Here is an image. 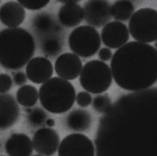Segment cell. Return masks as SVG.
<instances>
[{
  "mask_svg": "<svg viewBox=\"0 0 157 156\" xmlns=\"http://www.w3.org/2000/svg\"><path fill=\"white\" fill-rule=\"evenodd\" d=\"M110 68L116 84L122 89H147L157 82V49L148 44L126 43L115 51Z\"/></svg>",
  "mask_w": 157,
  "mask_h": 156,
  "instance_id": "obj_1",
  "label": "cell"
},
{
  "mask_svg": "<svg viewBox=\"0 0 157 156\" xmlns=\"http://www.w3.org/2000/svg\"><path fill=\"white\" fill-rule=\"evenodd\" d=\"M36 43L33 36L21 27L0 32V64L6 69L22 68L33 57Z\"/></svg>",
  "mask_w": 157,
  "mask_h": 156,
  "instance_id": "obj_2",
  "label": "cell"
},
{
  "mask_svg": "<svg viewBox=\"0 0 157 156\" xmlns=\"http://www.w3.org/2000/svg\"><path fill=\"white\" fill-rule=\"evenodd\" d=\"M38 98L42 106L50 113H64L74 106L76 92L70 82L56 77L43 83L40 88Z\"/></svg>",
  "mask_w": 157,
  "mask_h": 156,
  "instance_id": "obj_3",
  "label": "cell"
},
{
  "mask_svg": "<svg viewBox=\"0 0 157 156\" xmlns=\"http://www.w3.org/2000/svg\"><path fill=\"white\" fill-rule=\"evenodd\" d=\"M113 76L111 68L105 63L94 60L87 62L80 73L79 83L87 92L99 94L111 87Z\"/></svg>",
  "mask_w": 157,
  "mask_h": 156,
  "instance_id": "obj_4",
  "label": "cell"
},
{
  "mask_svg": "<svg viewBox=\"0 0 157 156\" xmlns=\"http://www.w3.org/2000/svg\"><path fill=\"white\" fill-rule=\"evenodd\" d=\"M129 31L131 37L140 43H152L157 39V10L151 8H140L130 18Z\"/></svg>",
  "mask_w": 157,
  "mask_h": 156,
  "instance_id": "obj_5",
  "label": "cell"
},
{
  "mask_svg": "<svg viewBox=\"0 0 157 156\" xmlns=\"http://www.w3.org/2000/svg\"><path fill=\"white\" fill-rule=\"evenodd\" d=\"M68 44L74 54L83 58H89L94 56L100 49L101 39L96 29L90 25H82L71 33Z\"/></svg>",
  "mask_w": 157,
  "mask_h": 156,
  "instance_id": "obj_6",
  "label": "cell"
},
{
  "mask_svg": "<svg viewBox=\"0 0 157 156\" xmlns=\"http://www.w3.org/2000/svg\"><path fill=\"white\" fill-rule=\"evenodd\" d=\"M58 156H95V148L91 140L86 135L72 133L60 142Z\"/></svg>",
  "mask_w": 157,
  "mask_h": 156,
  "instance_id": "obj_7",
  "label": "cell"
},
{
  "mask_svg": "<svg viewBox=\"0 0 157 156\" xmlns=\"http://www.w3.org/2000/svg\"><path fill=\"white\" fill-rule=\"evenodd\" d=\"M31 141L33 149L36 153L41 156H51L58 149L60 138L55 130L44 127L36 131Z\"/></svg>",
  "mask_w": 157,
  "mask_h": 156,
  "instance_id": "obj_8",
  "label": "cell"
},
{
  "mask_svg": "<svg viewBox=\"0 0 157 156\" xmlns=\"http://www.w3.org/2000/svg\"><path fill=\"white\" fill-rule=\"evenodd\" d=\"M129 38L128 29L125 24L118 21L106 24L101 31V38L104 44L112 49H120Z\"/></svg>",
  "mask_w": 157,
  "mask_h": 156,
  "instance_id": "obj_9",
  "label": "cell"
},
{
  "mask_svg": "<svg viewBox=\"0 0 157 156\" xmlns=\"http://www.w3.org/2000/svg\"><path fill=\"white\" fill-rule=\"evenodd\" d=\"M84 18L90 25L101 27L111 18V4L107 1H89L84 4Z\"/></svg>",
  "mask_w": 157,
  "mask_h": 156,
  "instance_id": "obj_10",
  "label": "cell"
},
{
  "mask_svg": "<svg viewBox=\"0 0 157 156\" xmlns=\"http://www.w3.org/2000/svg\"><path fill=\"white\" fill-rule=\"evenodd\" d=\"M82 68L81 58L74 53H66L58 57L54 69L59 78L73 80L77 78Z\"/></svg>",
  "mask_w": 157,
  "mask_h": 156,
  "instance_id": "obj_11",
  "label": "cell"
},
{
  "mask_svg": "<svg viewBox=\"0 0 157 156\" xmlns=\"http://www.w3.org/2000/svg\"><path fill=\"white\" fill-rule=\"evenodd\" d=\"M26 76L32 83L40 84L50 80L53 74V65L48 59L36 57L31 59L27 64Z\"/></svg>",
  "mask_w": 157,
  "mask_h": 156,
  "instance_id": "obj_12",
  "label": "cell"
},
{
  "mask_svg": "<svg viewBox=\"0 0 157 156\" xmlns=\"http://www.w3.org/2000/svg\"><path fill=\"white\" fill-rule=\"evenodd\" d=\"M20 107L14 97L8 94L0 93V130L12 127L18 120Z\"/></svg>",
  "mask_w": 157,
  "mask_h": 156,
  "instance_id": "obj_13",
  "label": "cell"
},
{
  "mask_svg": "<svg viewBox=\"0 0 157 156\" xmlns=\"http://www.w3.org/2000/svg\"><path fill=\"white\" fill-rule=\"evenodd\" d=\"M25 10L16 1H8L0 8V21L8 28L18 27L25 20Z\"/></svg>",
  "mask_w": 157,
  "mask_h": 156,
  "instance_id": "obj_14",
  "label": "cell"
},
{
  "mask_svg": "<svg viewBox=\"0 0 157 156\" xmlns=\"http://www.w3.org/2000/svg\"><path fill=\"white\" fill-rule=\"evenodd\" d=\"M5 149L8 156H31L33 152L31 140L22 133L12 135L6 142Z\"/></svg>",
  "mask_w": 157,
  "mask_h": 156,
  "instance_id": "obj_15",
  "label": "cell"
},
{
  "mask_svg": "<svg viewBox=\"0 0 157 156\" xmlns=\"http://www.w3.org/2000/svg\"><path fill=\"white\" fill-rule=\"evenodd\" d=\"M58 18L65 27H72L78 25L84 19V10L78 3L63 4L59 8Z\"/></svg>",
  "mask_w": 157,
  "mask_h": 156,
  "instance_id": "obj_16",
  "label": "cell"
},
{
  "mask_svg": "<svg viewBox=\"0 0 157 156\" xmlns=\"http://www.w3.org/2000/svg\"><path fill=\"white\" fill-rule=\"evenodd\" d=\"M134 10V6L131 1H118L111 7V15L118 21H125L131 17Z\"/></svg>",
  "mask_w": 157,
  "mask_h": 156,
  "instance_id": "obj_17",
  "label": "cell"
},
{
  "mask_svg": "<svg viewBox=\"0 0 157 156\" xmlns=\"http://www.w3.org/2000/svg\"><path fill=\"white\" fill-rule=\"evenodd\" d=\"M89 114L84 110H75L67 117L68 126L72 130L83 131L90 127L91 119Z\"/></svg>",
  "mask_w": 157,
  "mask_h": 156,
  "instance_id": "obj_18",
  "label": "cell"
},
{
  "mask_svg": "<svg viewBox=\"0 0 157 156\" xmlns=\"http://www.w3.org/2000/svg\"><path fill=\"white\" fill-rule=\"evenodd\" d=\"M38 99V92L35 87L31 85H24L17 92V100L22 106H34Z\"/></svg>",
  "mask_w": 157,
  "mask_h": 156,
  "instance_id": "obj_19",
  "label": "cell"
},
{
  "mask_svg": "<svg viewBox=\"0 0 157 156\" xmlns=\"http://www.w3.org/2000/svg\"><path fill=\"white\" fill-rule=\"evenodd\" d=\"M111 106V101L108 95H98L93 100V107L99 113H105Z\"/></svg>",
  "mask_w": 157,
  "mask_h": 156,
  "instance_id": "obj_20",
  "label": "cell"
},
{
  "mask_svg": "<svg viewBox=\"0 0 157 156\" xmlns=\"http://www.w3.org/2000/svg\"><path fill=\"white\" fill-rule=\"evenodd\" d=\"M28 121L33 127H38L45 122L46 119L45 113L41 108H34L29 111Z\"/></svg>",
  "mask_w": 157,
  "mask_h": 156,
  "instance_id": "obj_21",
  "label": "cell"
},
{
  "mask_svg": "<svg viewBox=\"0 0 157 156\" xmlns=\"http://www.w3.org/2000/svg\"><path fill=\"white\" fill-rule=\"evenodd\" d=\"M50 1L43 0H19L18 2L22 7L29 10L36 11L46 7L49 3Z\"/></svg>",
  "mask_w": 157,
  "mask_h": 156,
  "instance_id": "obj_22",
  "label": "cell"
},
{
  "mask_svg": "<svg viewBox=\"0 0 157 156\" xmlns=\"http://www.w3.org/2000/svg\"><path fill=\"white\" fill-rule=\"evenodd\" d=\"M13 86V80L7 74H0V93L6 94L9 92Z\"/></svg>",
  "mask_w": 157,
  "mask_h": 156,
  "instance_id": "obj_23",
  "label": "cell"
},
{
  "mask_svg": "<svg viewBox=\"0 0 157 156\" xmlns=\"http://www.w3.org/2000/svg\"><path fill=\"white\" fill-rule=\"evenodd\" d=\"M75 100L77 104L81 107L89 106L92 103V96L87 92H80L76 95Z\"/></svg>",
  "mask_w": 157,
  "mask_h": 156,
  "instance_id": "obj_24",
  "label": "cell"
},
{
  "mask_svg": "<svg viewBox=\"0 0 157 156\" xmlns=\"http://www.w3.org/2000/svg\"><path fill=\"white\" fill-rule=\"evenodd\" d=\"M13 80L16 85H23L27 82V76L24 72L18 71L14 73Z\"/></svg>",
  "mask_w": 157,
  "mask_h": 156,
  "instance_id": "obj_25",
  "label": "cell"
},
{
  "mask_svg": "<svg viewBox=\"0 0 157 156\" xmlns=\"http://www.w3.org/2000/svg\"><path fill=\"white\" fill-rule=\"evenodd\" d=\"M98 57L101 60L104 61H108L112 58V51L108 48L104 47L100 50L98 53Z\"/></svg>",
  "mask_w": 157,
  "mask_h": 156,
  "instance_id": "obj_26",
  "label": "cell"
},
{
  "mask_svg": "<svg viewBox=\"0 0 157 156\" xmlns=\"http://www.w3.org/2000/svg\"><path fill=\"white\" fill-rule=\"evenodd\" d=\"M45 124L49 128L53 127L55 126V120L51 118L45 120Z\"/></svg>",
  "mask_w": 157,
  "mask_h": 156,
  "instance_id": "obj_27",
  "label": "cell"
},
{
  "mask_svg": "<svg viewBox=\"0 0 157 156\" xmlns=\"http://www.w3.org/2000/svg\"><path fill=\"white\" fill-rule=\"evenodd\" d=\"M59 2L63 3V4H72V3H78L79 1H59Z\"/></svg>",
  "mask_w": 157,
  "mask_h": 156,
  "instance_id": "obj_28",
  "label": "cell"
},
{
  "mask_svg": "<svg viewBox=\"0 0 157 156\" xmlns=\"http://www.w3.org/2000/svg\"><path fill=\"white\" fill-rule=\"evenodd\" d=\"M41 156V155H40V154H36V155H34V156Z\"/></svg>",
  "mask_w": 157,
  "mask_h": 156,
  "instance_id": "obj_29",
  "label": "cell"
},
{
  "mask_svg": "<svg viewBox=\"0 0 157 156\" xmlns=\"http://www.w3.org/2000/svg\"><path fill=\"white\" fill-rule=\"evenodd\" d=\"M0 147H1V142H0Z\"/></svg>",
  "mask_w": 157,
  "mask_h": 156,
  "instance_id": "obj_30",
  "label": "cell"
},
{
  "mask_svg": "<svg viewBox=\"0 0 157 156\" xmlns=\"http://www.w3.org/2000/svg\"></svg>",
  "mask_w": 157,
  "mask_h": 156,
  "instance_id": "obj_31",
  "label": "cell"
}]
</instances>
